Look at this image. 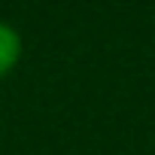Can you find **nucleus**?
Returning <instances> with one entry per match:
<instances>
[{
    "instance_id": "obj_1",
    "label": "nucleus",
    "mask_w": 155,
    "mask_h": 155,
    "mask_svg": "<svg viewBox=\"0 0 155 155\" xmlns=\"http://www.w3.org/2000/svg\"><path fill=\"white\" fill-rule=\"evenodd\" d=\"M21 34L9 25V21H0V79H6V76L18 67L21 61Z\"/></svg>"
}]
</instances>
